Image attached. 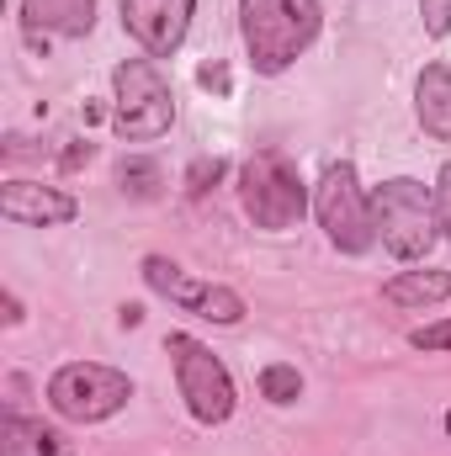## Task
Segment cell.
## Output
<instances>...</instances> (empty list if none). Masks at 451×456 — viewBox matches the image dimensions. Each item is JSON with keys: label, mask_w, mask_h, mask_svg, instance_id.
<instances>
[{"label": "cell", "mask_w": 451, "mask_h": 456, "mask_svg": "<svg viewBox=\"0 0 451 456\" xmlns=\"http://www.w3.org/2000/svg\"><path fill=\"white\" fill-rule=\"evenodd\" d=\"M0 218L16 228H59L80 218V202L59 186H37V181H5L0 186Z\"/></svg>", "instance_id": "30bf717a"}, {"label": "cell", "mask_w": 451, "mask_h": 456, "mask_svg": "<svg viewBox=\"0 0 451 456\" xmlns=\"http://www.w3.org/2000/svg\"><path fill=\"white\" fill-rule=\"evenodd\" d=\"M372 224H377V239L393 260H425L430 244L441 239L436 191L414 175H393L372 191Z\"/></svg>", "instance_id": "7a4b0ae2"}, {"label": "cell", "mask_w": 451, "mask_h": 456, "mask_svg": "<svg viewBox=\"0 0 451 456\" xmlns=\"http://www.w3.org/2000/svg\"><path fill=\"white\" fill-rule=\"evenodd\" d=\"M447 430H451V414H447Z\"/></svg>", "instance_id": "cb8c5ba5"}, {"label": "cell", "mask_w": 451, "mask_h": 456, "mask_svg": "<svg viewBox=\"0 0 451 456\" xmlns=\"http://www.w3.org/2000/svg\"><path fill=\"white\" fill-rule=\"evenodd\" d=\"M298 393H303V371H298V366L271 361V366L260 371V398H271V403H298Z\"/></svg>", "instance_id": "2e32d148"}, {"label": "cell", "mask_w": 451, "mask_h": 456, "mask_svg": "<svg viewBox=\"0 0 451 456\" xmlns=\"http://www.w3.org/2000/svg\"><path fill=\"white\" fill-rule=\"evenodd\" d=\"M314 218H319V228L330 233V244H335L340 255H366L377 244L372 197L361 191L350 159H340V165H330L319 175V186H314Z\"/></svg>", "instance_id": "8992f818"}, {"label": "cell", "mask_w": 451, "mask_h": 456, "mask_svg": "<svg viewBox=\"0 0 451 456\" xmlns=\"http://www.w3.org/2000/svg\"><path fill=\"white\" fill-rule=\"evenodd\" d=\"M208 91H218V96H228V75H224V64H202V75H197Z\"/></svg>", "instance_id": "7402d4cb"}, {"label": "cell", "mask_w": 451, "mask_h": 456, "mask_svg": "<svg viewBox=\"0 0 451 456\" xmlns=\"http://www.w3.org/2000/svg\"><path fill=\"white\" fill-rule=\"evenodd\" d=\"M21 21L43 37H86L96 27V0H21Z\"/></svg>", "instance_id": "8fae6325"}, {"label": "cell", "mask_w": 451, "mask_h": 456, "mask_svg": "<svg viewBox=\"0 0 451 456\" xmlns=\"http://www.w3.org/2000/svg\"><path fill=\"white\" fill-rule=\"evenodd\" d=\"M451 297V271H398L388 287H382V303L393 308H436Z\"/></svg>", "instance_id": "5bb4252c"}, {"label": "cell", "mask_w": 451, "mask_h": 456, "mask_svg": "<svg viewBox=\"0 0 451 456\" xmlns=\"http://www.w3.org/2000/svg\"><path fill=\"white\" fill-rule=\"evenodd\" d=\"M91 154H96L91 143H70V149H64V159H59V170H80V165H91Z\"/></svg>", "instance_id": "44dd1931"}, {"label": "cell", "mask_w": 451, "mask_h": 456, "mask_svg": "<svg viewBox=\"0 0 451 456\" xmlns=\"http://www.w3.org/2000/svg\"><path fill=\"white\" fill-rule=\"evenodd\" d=\"M112 127L127 138V143H149L160 133H170L176 122V91L170 80L160 75L154 59H122L112 69Z\"/></svg>", "instance_id": "277c9868"}, {"label": "cell", "mask_w": 451, "mask_h": 456, "mask_svg": "<svg viewBox=\"0 0 451 456\" xmlns=\"http://www.w3.org/2000/svg\"><path fill=\"white\" fill-rule=\"evenodd\" d=\"M414 112L430 138H451V64H425L414 80Z\"/></svg>", "instance_id": "7c38bea8"}, {"label": "cell", "mask_w": 451, "mask_h": 456, "mask_svg": "<svg viewBox=\"0 0 451 456\" xmlns=\"http://www.w3.org/2000/svg\"><path fill=\"white\" fill-rule=\"evenodd\" d=\"M239 202H244V213H250L255 228L282 233V228L303 224V213H308V186H303V175H298V165H292L287 154L260 149V154L244 159V170H239Z\"/></svg>", "instance_id": "3957f363"}, {"label": "cell", "mask_w": 451, "mask_h": 456, "mask_svg": "<svg viewBox=\"0 0 451 456\" xmlns=\"http://www.w3.org/2000/svg\"><path fill=\"white\" fill-rule=\"evenodd\" d=\"M0 456H70V446L43 419H27V414L5 409V419H0Z\"/></svg>", "instance_id": "4fadbf2b"}, {"label": "cell", "mask_w": 451, "mask_h": 456, "mask_svg": "<svg viewBox=\"0 0 451 456\" xmlns=\"http://www.w3.org/2000/svg\"><path fill=\"white\" fill-rule=\"evenodd\" d=\"M144 281H149L160 297L181 303L186 314H197V319H208V324H239V319H244V297H239L234 287L192 281V276H186L176 260H165V255H149V260H144Z\"/></svg>", "instance_id": "ba28073f"}, {"label": "cell", "mask_w": 451, "mask_h": 456, "mask_svg": "<svg viewBox=\"0 0 451 456\" xmlns=\"http://www.w3.org/2000/svg\"><path fill=\"white\" fill-rule=\"evenodd\" d=\"M27 314H21V297L16 292H5V324H21Z\"/></svg>", "instance_id": "603a6c76"}, {"label": "cell", "mask_w": 451, "mask_h": 456, "mask_svg": "<svg viewBox=\"0 0 451 456\" xmlns=\"http://www.w3.org/2000/svg\"><path fill=\"white\" fill-rule=\"evenodd\" d=\"M127 398H133L127 371L102 361H70L48 377V409L70 425H102L117 409H127Z\"/></svg>", "instance_id": "5b68a950"}, {"label": "cell", "mask_w": 451, "mask_h": 456, "mask_svg": "<svg viewBox=\"0 0 451 456\" xmlns=\"http://www.w3.org/2000/svg\"><path fill=\"white\" fill-rule=\"evenodd\" d=\"M218 175H224V159H197V165H192V175H186V181H192V197H202Z\"/></svg>", "instance_id": "ffe728a7"}, {"label": "cell", "mask_w": 451, "mask_h": 456, "mask_svg": "<svg viewBox=\"0 0 451 456\" xmlns=\"http://www.w3.org/2000/svg\"><path fill=\"white\" fill-rule=\"evenodd\" d=\"M324 27L319 0H239V32L250 48V64L260 75L292 69Z\"/></svg>", "instance_id": "6da1fadb"}, {"label": "cell", "mask_w": 451, "mask_h": 456, "mask_svg": "<svg viewBox=\"0 0 451 456\" xmlns=\"http://www.w3.org/2000/svg\"><path fill=\"white\" fill-rule=\"evenodd\" d=\"M117 181H122V191H127V197H144V202H149V197H160L165 170H160L154 159H138V154H133V159H122V165H117Z\"/></svg>", "instance_id": "9a60e30c"}, {"label": "cell", "mask_w": 451, "mask_h": 456, "mask_svg": "<svg viewBox=\"0 0 451 456\" xmlns=\"http://www.w3.org/2000/svg\"><path fill=\"white\" fill-rule=\"evenodd\" d=\"M420 16H425L430 37H447L451 32V0H420Z\"/></svg>", "instance_id": "ac0fdd59"}, {"label": "cell", "mask_w": 451, "mask_h": 456, "mask_svg": "<svg viewBox=\"0 0 451 456\" xmlns=\"http://www.w3.org/2000/svg\"><path fill=\"white\" fill-rule=\"evenodd\" d=\"M409 345H414V350H451V319L414 330V335H409Z\"/></svg>", "instance_id": "d6986e66"}, {"label": "cell", "mask_w": 451, "mask_h": 456, "mask_svg": "<svg viewBox=\"0 0 451 456\" xmlns=\"http://www.w3.org/2000/svg\"><path fill=\"white\" fill-rule=\"evenodd\" d=\"M430 191H436V218H441V239L451 244V159L441 165V175H436V186H430Z\"/></svg>", "instance_id": "e0dca14e"}, {"label": "cell", "mask_w": 451, "mask_h": 456, "mask_svg": "<svg viewBox=\"0 0 451 456\" xmlns=\"http://www.w3.org/2000/svg\"><path fill=\"white\" fill-rule=\"evenodd\" d=\"M197 0H122V27L149 59H170L186 43Z\"/></svg>", "instance_id": "9c48e42d"}, {"label": "cell", "mask_w": 451, "mask_h": 456, "mask_svg": "<svg viewBox=\"0 0 451 456\" xmlns=\"http://www.w3.org/2000/svg\"><path fill=\"white\" fill-rule=\"evenodd\" d=\"M165 355L176 361V387H181L192 419L224 425L228 414H234V403H239L234 377H228L224 361H218L202 340H192V335H165Z\"/></svg>", "instance_id": "52a82bcc"}]
</instances>
